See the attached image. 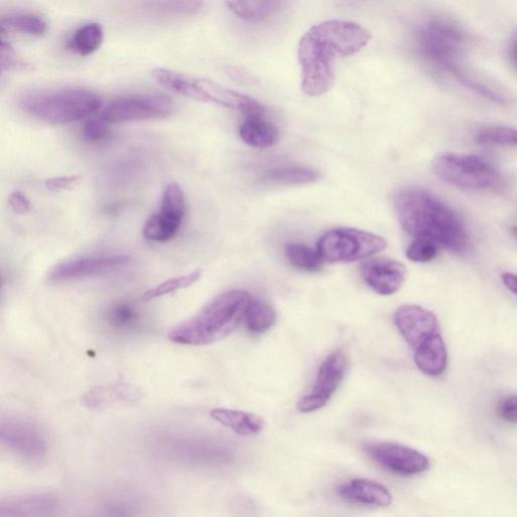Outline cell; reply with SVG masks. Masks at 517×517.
<instances>
[{
  "label": "cell",
  "instance_id": "cell-39",
  "mask_svg": "<svg viewBox=\"0 0 517 517\" xmlns=\"http://www.w3.org/2000/svg\"><path fill=\"white\" fill-rule=\"evenodd\" d=\"M514 59H515V62L517 64V43H516L515 48H514Z\"/></svg>",
  "mask_w": 517,
  "mask_h": 517
},
{
  "label": "cell",
  "instance_id": "cell-36",
  "mask_svg": "<svg viewBox=\"0 0 517 517\" xmlns=\"http://www.w3.org/2000/svg\"><path fill=\"white\" fill-rule=\"evenodd\" d=\"M81 181L79 175H64L46 180L45 186L48 190L59 192L63 190H71Z\"/></svg>",
  "mask_w": 517,
  "mask_h": 517
},
{
  "label": "cell",
  "instance_id": "cell-4",
  "mask_svg": "<svg viewBox=\"0 0 517 517\" xmlns=\"http://www.w3.org/2000/svg\"><path fill=\"white\" fill-rule=\"evenodd\" d=\"M394 324L413 351L418 368L426 375H442L448 351L435 314L422 306L406 304L394 314Z\"/></svg>",
  "mask_w": 517,
  "mask_h": 517
},
{
  "label": "cell",
  "instance_id": "cell-22",
  "mask_svg": "<svg viewBox=\"0 0 517 517\" xmlns=\"http://www.w3.org/2000/svg\"><path fill=\"white\" fill-rule=\"evenodd\" d=\"M48 31L47 22L33 14H12L2 18V35L18 32L41 37Z\"/></svg>",
  "mask_w": 517,
  "mask_h": 517
},
{
  "label": "cell",
  "instance_id": "cell-16",
  "mask_svg": "<svg viewBox=\"0 0 517 517\" xmlns=\"http://www.w3.org/2000/svg\"><path fill=\"white\" fill-rule=\"evenodd\" d=\"M361 276L376 293L384 296L396 293L406 278V267L393 259L379 257L364 262Z\"/></svg>",
  "mask_w": 517,
  "mask_h": 517
},
{
  "label": "cell",
  "instance_id": "cell-11",
  "mask_svg": "<svg viewBox=\"0 0 517 517\" xmlns=\"http://www.w3.org/2000/svg\"><path fill=\"white\" fill-rule=\"evenodd\" d=\"M0 440L9 452L30 464L41 463L49 453V444L44 433L27 420H4L0 425Z\"/></svg>",
  "mask_w": 517,
  "mask_h": 517
},
{
  "label": "cell",
  "instance_id": "cell-30",
  "mask_svg": "<svg viewBox=\"0 0 517 517\" xmlns=\"http://www.w3.org/2000/svg\"><path fill=\"white\" fill-rule=\"evenodd\" d=\"M438 246L425 239H416L413 241L406 251V257L417 263H429L438 255Z\"/></svg>",
  "mask_w": 517,
  "mask_h": 517
},
{
  "label": "cell",
  "instance_id": "cell-40",
  "mask_svg": "<svg viewBox=\"0 0 517 517\" xmlns=\"http://www.w3.org/2000/svg\"><path fill=\"white\" fill-rule=\"evenodd\" d=\"M514 237L517 239V227L512 230Z\"/></svg>",
  "mask_w": 517,
  "mask_h": 517
},
{
  "label": "cell",
  "instance_id": "cell-6",
  "mask_svg": "<svg viewBox=\"0 0 517 517\" xmlns=\"http://www.w3.org/2000/svg\"><path fill=\"white\" fill-rule=\"evenodd\" d=\"M433 169L444 182L465 190L492 191L502 185L498 170L476 155L446 153L434 160Z\"/></svg>",
  "mask_w": 517,
  "mask_h": 517
},
{
  "label": "cell",
  "instance_id": "cell-37",
  "mask_svg": "<svg viewBox=\"0 0 517 517\" xmlns=\"http://www.w3.org/2000/svg\"><path fill=\"white\" fill-rule=\"evenodd\" d=\"M9 203L11 205V209L17 215H26L32 210L30 199L19 190L12 192Z\"/></svg>",
  "mask_w": 517,
  "mask_h": 517
},
{
  "label": "cell",
  "instance_id": "cell-21",
  "mask_svg": "<svg viewBox=\"0 0 517 517\" xmlns=\"http://www.w3.org/2000/svg\"><path fill=\"white\" fill-rule=\"evenodd\" d=\"M285 256L289 264L300 271L319 272L324 268L325 261L319 251L303 244L286 245Z\"/></svg>",
  "mask_w": 517,
  "mask_h": 517
},
{
  "label": "cell",
  "instance_id": "cell-19",
  "mask_svg": "<svg viewBox=\"0 0 517 517\" xmlns=\"http://www.w3.org/2000/svg\"><path fill=\"white\" fill-rule=\"evenodd\" d=\"M211 416L222 426L244 437L258 435L265 426L264 420L255 413L241 410L215 408L211 411Z\"/></svg>",
  "mask_w": 517,
  "mask_h": 517
},
{
  "label": "cell",
  "instance_id": "cell-10",
  "mask_svg": "<svg viewBox=\"0 0 517 517\" xmlns=\"http://www.w3.org/2000/svg\"><path fill=\"white\" fill-rule=\"evenodd\" d=\"M465 44L463 32L456 25L442 20L432 21L420 33V49L427 60L454 74Z\"/></svg>",
  "mask_w": 517,
  "mask_h": 517
},
{
  "label": "cell",
  "instance_id": "cell-3",
  "mask_svg": "<svg viewBox=\"0 0 517 517\" xmlns=\"http://www.w3.org/2000/svg\"><path fill=\"white\" fill-rule=\"evenodd\" d=\"M251 295L241 289L227 291L204 306L193 318L169 333V340L185 346H205L219 342L245 319Z\"/></svg>",
  "mask_w": 517,
  "mask_h": 517
},
{
  "label": "cell",
  "instance_id": "cell-27",
  "mask_svg": "<svg viewBox=\"0 0 517 517\" xmlns=\"http://www.w3.org/2000/svg\"><path fill=\"white\" fill-rule=\"evenodd\" d=\"M475 140L480 145L517 147V129L508 127H486L476 133Z\"/></svg>",
  "mask_w": 517,
  "mask_h": 517
},
{
  "label": "cell",
  "instance_id": "cell-20",
  "mask_svg": "<svg viewBox=\"0 0 517 517\" xmlns=\"http://www.w3.org/2000/svg\"><path fill=\"white\" fill-rule=\"evenodd\" d=\"M242 141L255 148L267 149L274 146L279 139L277 127L264 119V116L246 117L240 126Z\"/></svg>",
  "mask_w": 517,
  "mask_h": 517
},
{
  "label": "cell",
  "instance_id": "cell-7",
  "mask_svg": "<svg viewBox=\"0 0 517 517\" xmlns=\"http://www.w3.org/2000/svg\"><path fill=\"white\" fill-rule=\"evenodd\" d=\"M169 89L194 100L241 112L246 117L264 116L265 113L257 100L208 79L176 72L169 80Z\"/></svg>",
  "mask_w": 517,
  "mask_h": 517
},
{
  "label": "cell",
  "instance_id": "cell-34",
  "mask_svg": "<svg viewBox=\"0 0 517 517\" xmlns=\"http://www.w3.org/2000/svg\"><path fill=\"white\" fill-rule=\"evenodd\" d=\"M2 71L26 70L29 65L18 58L15 49L2 37Z\"/></svg>",
  "mask_w": 517,
  "mask_h": 517
},
{
  "label": "cell",
  "instance_id": "cell-8",
  "mask_svg": "<svg viewBox=\"0 0 517 517\" xmlns=\"http://www.w3.org/2000/svg\"><path fill=\"white\" fill-rule=\"evenodd\" d=\"M384 238L356 229H335L326 233L318 243V251L325 262H356L384 251Z\"/></svg>",
  "mask_w": 517,
  "mask_h": 517
},
{
  "label": "cell",
  "instance_id": "cell-31",
  "mask_svg": "<svg viewBox=\"0 0 517 517\" xmlns=\"http://www.w3.org/2000/svg\"><path fill=\"white\" fill-rule=\"evenodd\" d=\"M453 75L463 86L483 96L484 98H487L492 102L497 103V105H505V103H507V100L504 96L500 95L498 92L492 90L491 88L484 86L483 84L475 80L470 79L460 70L455 72Z\"/></svg>",
  "mask_w": 517,
  "mask_h": 517
},
{
  "label": "cell",
  "instance_id": "cell-23",
  "mask_svg": "<svg viewBox=\"0 0 517 517\" xmlns=\"http://www.w3.org/2000/svg\"><path fill=\"white\" fill-rule=\"evenodd\" d=\"M320 176V173L313 169L285 167L266 173L263 182L276 185H301L314 183L320 179Z\"/></svg>",
  "mask_w": 517,
  "mask_h": 517
},
{
  "label": "cell",
  "instance_id": "cell-25",
  "mask_svg": "<svg viewBox=\"0 0 517 517\" xmlns=\"http://www.w3.org/2000/svg\"><path fill=\"white\" fill-rule=\"evenodd\" d=\"M103 30L99 24L90 23L80 27L68 42V47L81 56H88L99 49L103 42Z\"/></svg>",
  "mask_w": 517,
  "mask_h": 517
},
{
  "label": "cell",
  "instance_id": "cell-13",
  "mask_svg": "<svg viewBox=\"0 0 517 517\" xmlns=\"http://www.w3.org/2000/svg\"><path fill=\"white\" fill-rule=\"evenodd\" d=\"M364 451L385 470L402 476L422 474L431 465L423 453L395 443H369L364 446Z\"/></svg>",
  "mask_w": 517,
  "mask_h": 517
},
{
  "label": "cell",
  "instance_id": "cell-12",
  "mask_svg": "<svg viewBox=\"0 0 517 517\" xmlns=\"http://www.w3.org/2000/svg\"><path fill=\"white\" fill-rule=\"evenodd\" d=\"M349 369V358L343 351L332 353L321 365L312 388L297 403L301 413H310L325 407L333 398Z\"/></svg>",
  "mask_w": 517,
  "mask_h": 517
},
{
  "label": "cell",
  "instance_id": "cell-2",
  "mask_svg": "<svg viewBox=\"0 0 517 517\" xmlns=\"http://www.w3.org/2000/svg\"><path fill=\"white\" fill-rule=\"evenodd\" d=\"M397 218L411 237L425 239L454 253L468 250L465 226L447 204L433 194L417 188L404 189L394 198Z\"/></svg>",
  "mask_w": 517,
  "mask_h": 517
},
{
  "label": "cell",
  "instance_id": "cell-38",
  "mask_svg": "<svg viewBox=\"0 0 517 517\" xmlns=\"http://www.w3.org/2000/svg\"><path fill=\"white\" fill-rule=\"evenodd\" d=\"M501 280L508 290L517 295V275L504 273L502 274Z\"/></svg>",
  "mask_w": 517,
  "mask_h": 517
},
{
  "label": "cell",
  "instance_id": "cell-17",
  "mask_svg": "<svg viewBox=\"0 0 517 517\" xmlns=\"http://www.w3.org/2000/svg\"><path fill=\"white\" fill-rule=\"evenodd\" d=\"M337 494L345 501L387 507L392 503L390 491L382 484L368 479H353L340 485Z\"/></svg>",
  "mask_w": 517,
  "mask_h": 517
},
{
  "label": "cell",
  "instance_id": "cell-33",
  "mask_svg": "<svg viewBox=\"0 0 517 517\" xmlns=\"http://www.w3.org/2000/svg\"><path fill=\"white\" fill-rule=\"evenodd\" d=\"M158 10L173 15H195L203 8L200 2H162L155 4Z\"/></svg>",
  "mask_w": 517,
  "mask_h": 517
},
{
  "label": "cell",
  "instance_id": "cell-35",
  "mask_svg": "<svg viewBox=\"0 0 517 517\" xmlns=\"http://www.w3.org/2000/svg\"><path fill=\"white\" fill-rule=\"evenodd\" d=\"M499 417L507 423L517 424V395L501 399L497 407Z\"/></svg>",
  "mask_w": 517,
  "mask_h": 517
},
{
  "label": "cell",
  "instance_id": "cell-24",
  "mask_svg": "<svg viewBox=\"0 0 517 517\" xmlns=\"http://www.w3.org/2000/svg\"><path fill=\"white\" fill-rule=\"evenodd\" d=\"M276 319L274 308L261 300H252L245 316L247 329L254 335H261L269 331L274 326Z\"/></svg>",
  "mask_w": 517,
  "mask_h": 517
},
{
  "label": "cell",
  "instance_id": "cell-1",
  "mask_svg": "<svg viewBox=\"0 0 517 517\" xmlns=\"http://www.w3.org/2000/svg\"><path fill=\"white\" fill-rule=\"evenodd\" d=\"M372 39L363 26L346 21H327L310 28L298 46L302 91L321 96L335 83L334 60L359 53Z\"/></svg>",
  "mask_w": 517,
  "mask_h": 517
},
{
  "label": "cell",
  "instance_id": "cell-9",
  "mask_svg": "<svg viewBox=\"0 0 517 517\" xmlns=\"http://www.w3.org/2000/svg\"><path fill=\"white\" fill-rule=\"evenodd\" d=\"M176 111L175 101L162 94H138L116 98L98 116L112 124L163 120Z\"/></svg>",
  "mask_w": 517,
  "mask_h": 517
},
{
  "label": "cell",
  "instance_id": "cell-28",
  "mask_svg": "<svg viewBox=\"0 0 517 517\" xmlns=\"http://www.w3.org/2000/svg\"><path fill=\"white\" fill-rule=\"evenodd\" d=\"M201 274L202 272L200 270H196L187 275H182L179 277L169 279L157 285L156 287L148 290L143 295V299L149 301L158 297L174 293L178 290L185 289L197 282L200 279Z\"/></svg>",
  "mask_w": 517,
  "mask_h": 517
},
{
  "label": "cell",
  "instance_id": "cell-18",
  "mask_svg": "<svg viewBox=\"0 0 517 517\" xmlns=\"http://www.w3.org/2000/svg\"><path fill=\"white\" fill-rule=\"evenodd\" d=\"M185 211L161 203L158 213L152 215L143 228V236L152 242H167L173 239L182 224Z\"/></svg>",
  "mask_w": 517,
  "mask_h": 517
},
{
  "label": "cell",
  "instance_id": "cell-29",
  "mask_svg": "<svg viewBox=\"0 0 517 517\" xmlns=\"http://www.w3.org/2000/svg\"><path fill=\"white\" fill-rule=\"evenodd\" d=\"M138 318L136 308L129 303H119L113 306L108 315L110 324L118 329L133 327L137 323Z\"/></svg>",
  "mask_w": 517,
  "mask_h": 517
},
{
  "label": "cell",
  "instance_id": "cell-32",
  "mask_svg": "<svg viewBox=\"0 0 517 517\" xmlns=\"http://www.w3.org/2000/svg\"><path fill=\"white\" fill-rule=\"evenodd\" d=\"M110 125L97 117L88 120L82 129V135L88 142L105 140L110 134Z\"/></svg>",
  "mask_w": 517,
  "mask_h": 517
},
{
  "label": "cell",
  "instance_id": "cell-26",
  "mask_svg": "<svg viewBox=\"0 0 517 517\" xmlns=\"http://www.w3.org/2000/svg\"><path fill=\"white\" fill-rule=\"evenodd\" d=\"M283 2H229V10L243 20H261L277 13Z\"/></svg>",
  "mask_w": 517,
  "mask_h": 517
},
{
  "label": "cell",
  "instance_id": "cell-5",
  "mask_svg": "<svg viewBox=\"0 0 517 517\" xmlns=\"http://www.w3.org/2000/svg\"><path fill=\"white\" fill-rule=\"evenodd\" d=\"M100 106V98L82 88L35 91L26 94L20 101L25 114L54 125L82 120L96 112Z\"/></svg>",
  "mask_w": 517,
  "mask_h": 517
},
{
  "label": "cell",
  "instance_id": "cell-14",
  "mask_svg": "<svg viewBox=\"0 0 517 517\" xmlns=\"http://www.w3.org/2000/svg\"><path fill=\"white\" fill-rule=\"evenodd\" d=\"M131 258L126 255L80 258L56 265L50 270L47 282L60 284L68 281L105 275L127 267Z\"/></svg>",
  "mask_w": 517,
  "mask_h": 517
},
{
  "label": "cell",
  "instance_id": "cell-15",
  "mask_svg": "<svg viewBox=\"0 0 517 517\" xmlns=\"http://www.w3.org/2000/svg\"><path fill=\"white\" fill-rule=\"evenodd\" d=\"M65 503L53 493L10 497L0 504V517H63Z\"/></svg>",
  "mask_w": 517,
  "mask_h": 517
}]
</instances>
